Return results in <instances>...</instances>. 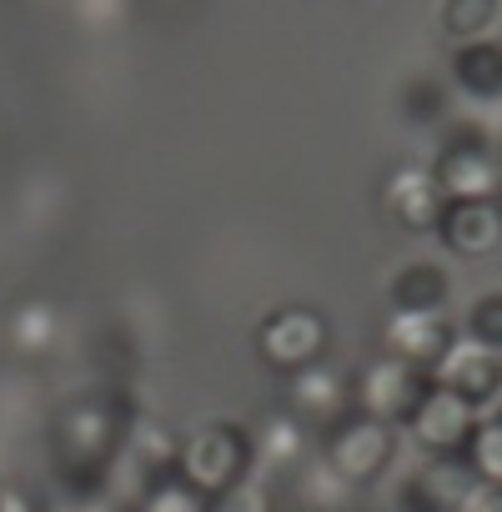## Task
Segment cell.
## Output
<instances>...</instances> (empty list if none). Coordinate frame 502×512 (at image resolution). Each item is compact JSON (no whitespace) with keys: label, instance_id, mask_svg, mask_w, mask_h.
Here are the masks:
<instances>
[{"label":"cell","instance_id":"cell-1","mask_svg":"<svg viewBox=\"0 0 502 512\" xmlns=\"http://www.w3.org/2000/svg\"><path fill=\"white\" fill-rule=\"evenodd\" d=\"M131 402L121 392H76L56 422H51V457H56V477L61 492L76 507H106L111 492V472L121 462V442H126V422H131Z\"/></svg>","mask_w":502,"mask_h":512},{"label":"cell","instance_id":"cell-2","mask_svg":"<svg viewBox=\"0 0 502 512\" xmlns=\"http://www.w3.org/2000/svg\"><path fill=\"white\" fill-rule=\"evenodd\" d=\"M176 472L201 492H221L226 482L257 472V452H251V427L231 422V417H216V422H201L196 432L181 437L176 447Z\"/></svg>","mask_w":502,"mask_h":512},{"label":"cell","instance_id":"cell-3","mask_svg":"<svg viewBox=\"0 0 502 512\" xmlns=\"http://www.w3.org/2000/svg\"><path fill=\"white\" fill-rule=\"evenodd\" d=\"M432 176L447 196H502V156L482 121H452L442 131Z\"/></svg>","mask_w":502,"mask_h":512},{"label":"cell","instance_id":"cell-4","mask_svg":"<svg viewBox=\"0 0 502 512\" xmlns=\"http://www.w3.org/2000/svg\"><path fill=\"white\" fill-rule=\"evenodd\" d=\"M322 457L352 482V487H367L377 482L392 462H397V427L352 407L342 412L332 427H327V442H322Z\"/></svg>","mask_w":502,"mask_h":512},{"label":"cell","instance_id":"cell-5","mask_svg":"<svg viewBox=\"0 0 502 512\" xmlns=\"http://www.w3.org/2000/svg\"><path fill=\"white\" fill-rule=\"evenodd\" d=\"M327 347H332V327L312 307H277L257 322V357L282 377L307 362H322Z\"/></svg>","mask_w":502,"mask_h":512},{"label":"cell","instance_id":"cell-6","mask_svg":"<svg viewBox=\"0 0 502 512\" xmlns=\"http://www.w3.org/2000/svg\"><path fill=\"white\" fill-rule=\"evenodd\" d=\"M427 387H432V372H422V367H412V362L382 352V357H372V362L352 377V407H362V412H372V417L402 427V422L412 417V407L422 402Z\"/></svg>","mask_w":502,"mask_h":512},{"label":"cell","instance_id":"cell-7","mask_svg":"<svg viewBox=\"0 0 502 512\" xmlns=\"http://www.w3.org/2000/svg\"><path fill=\"white\" fill-rule=\"evenodd\" d=\"M477 417H482V412H472L452 387H442V382L432 377V387L422 392V402L412 407V417H407L402 427L412 432V442H417L427 457H457V452L467 447Z\"/></svg>","mask_w":502,"mask_h":512},{"label":"cell","instance_id":"cell-8","mask_svg":"<svg viewBox=\"0 0 502 512\" xmlns=\"http://www.w3.org/2000/svg\"><path fill=\"white\" fill-rule=\"evenodd\" d=\"M432 236L452 256H467V262L497 251L502 246V196H447Z\"/></svg>","mask_w":502,"mask_h":512},{"label":"cell","instance_id":"cell-9","mask_svg":"<svg viewBox=\"0 0 502 512\" xmlns=\"http://www.w3.org/2000/svg\"><path fill=\"white\" fill-rule=\"evenodd\" d=\"M442 387H452L472 412H492L497 407V397H502V352H492V347H477V342H467V337H457L452 342V352L437 362V372H432Z\"/></svg>","mask_w":502,"mask_h":512},{"label":"cell","instance_id":"cell-10","mask_svg":"<svg viewBox=\"0 0 502 512\" xmlns=\"http://www.w3.org/2000/svg\"><path fill=\"white\" fill-rule=\"evenodd\" d=\"M457 337H462L457 322L442 312H392L382 327V352H392L422 372H437V362L452 352Z\"/></svg>","mask_w":502,"mask_h":512},{"label":"cell","instance_id":"cell-11","mask_svg":"<svg viewBox=\"0 0 502 512\" xmlns=\"http://www.w3.org/2000/svg\"><path fill=\"white\" fill-rule=\"evenodd\" d=\"M442 201H447V191L437 186V176H432V166H397L387 181H382V206H387V216L402 226V231H412V236H432V226H437V216H442Z\"/></svg>","mask_w":502,"mask_h":512},{"label":"cell","instance_id":"cell-12","mask_svg":"<svg viewBox=\"0 0 502 512\" xmlns=\"http://www.w3.org/2000/svg\"><path fill=\"white\" fill-rule=\"evenodd\" d=\"M287 402L307 427H332L342 412H352V382L322 357L287 372Z\"/></svg>","mask_w":502,"mask_h":512},{"label":"cell","instance_id":"cell-13","mask_svg":"<svg viewBox=\"0 0 502 512\" xmlns=\"http://www.w3.org/2000/svg\"><path fill=\"white\" fill-rule=\"evenodd\" d=\"M447 81H452V91L467 96L472 106H502V36L452 41Z\"/></svg>","mask_w":502,"mask_h":512},{"label":"cell","instance_id":"cell-14","mask_svg":"<svg viewBox=\"0 0 502 512\" xmlns=\"http://www.w3.org/2000/svg\"><path fill=\"white\" fill-rule=\"evenodd\" d=\"M472 487V467L457 457H427L402 487H397V512H457L462 492Z\"/></svg>","mask_w":502,"mask_h":512},{"label":"cell","instance_id":"cell-15","mask_svg":"<svg viewBox=\"0 0 502 512\" xmlns=\"http://www.w3.org/2000/svg\"><path fill=\"white\" fill-rule=\"evenodd\" d=\"M251 452H257V472L277 477V472H297L312 452V432L297 412H272L262 427H251Z\"/></svg>","mask_w":502,"mask_h":512},{"label":"cell","instance_id":"cell-16","mask_svg":"<svg viewBox=\"0 0 502 512\" xmlns=\"http://www.w3.org/2000/svg\"><path fill=\"white\" fill-rule=\"evenodd\" d=\"M452 297V277L442 272V262H402L397 277L387 282V302L392 312H442Z\"/></svg>","mask_w":502,"mask_h":512},{"label":"cell","instance_id":"cell-17","mask_svg":"<svg viewBox=\"0 0 502 512\" xmlns=\"http://www.w3.org/2000/svg\"><path fill=\"white\" fill-rule=\"evenodd\" d=\"M176 447H181V442H176V432H171L166 422H156V417H146V412H131L126 442H121V462L141 467L146 482L176 467Z\"/></svg>","mask_w":502,"mask_h":512},{"label":"cell","instance_id":"cell-18","mask_svg":"<svg viewBox=\"0 0 502 512\" xmlns=\"http://www.w3.org/2000/svg\"><path fill=\"white\" fill-rule=\"evenodd\" d=\"M352 492H357V487H352L327 457L297 467V497H302L307 512H342V507L352 502Z\"/></svg>","mask_w":502,"mask_h":512},{"label":"cell","instance_id":"cell-19","mask_svg":"<svg viewBox=\"0 0 502 512\" xmlns=\"http://www.w3.org/2000/svg\"><path fill=\"white\" fill-rule=\"evenodd\" d=\"M437 21L452 41H477L502 26V0H442Z\"/></svg>","mask_w":502,"mask_h":512},{"label":"cell","instance_id":"cell-20","mask_svg":"<svg viewBox=\"0 0 502 512\" xmlns=\"http://www.w3.org/2000/svg\"><path fill=\"white\" fill-rule=\"evenodd\" d=\"M6 342L21 352V357H46L56 347V312L46 302H26L11 312L6 322Z\"/></svg>","mask_w":502,"mask_h":512},{"label":"cell","instance_id":"cell-21","mask_svg":"<svg viewBox=\"0 0 502 512\" xmlns=\"http://www.w3.org/2000/svg\"><path fill=\"white\" fill-rule=\"evenodd\" d=\"M136 512H206V497H201V492L171 467V472H161V477L146 482Z\"/></svg>","mask_w":502,"mask_h":512},{"label":"cell","instance_id":"cell-22","mask_svg":"<svg viewBox=\"0 0 502 512\" xmlns=\"http://www.w3.org/2000/svg\"><path fill=\"white\" fill-rule=\"evenodd\" d=\"M462 462L472 467V477H487V482H502V422L492 412L477 417L467 447H462Z\"/></svg>","mask_w":502,"mask_h":512},{"label":"cell","instance_id":"cell-23","mask_svg":"<svg viewBox=\"0 0 502 512\" xmlns=\"http://www.w3.org/2000/svg\"><path fill=\"white\" fill-rule=\"evenodd\" d=\"M206 512H277V497H272L262 472H246V477L226 482L221 492H211Z\"/></svg>","mask_w":502,"mask_h":512},{"label":"cell","instance_id":"cell-24","mask_svg":"<svg viewBox=\"0 0 502 512\" xmlns=\"http://www.w3.org/2000/svg\"><path fill=\"white\" fill-rule=\"evenodd\" d=\"M457 332H462L467 342H477V347L502 352V292H482V297L467 307V317H462Z\"/></svg>","mask_w":502,"mask_h":512},{"label":"cell","instance_id":"cell-25","mask_svg":"<svg viewBox=\"0 0 502 512\" xmlns=\"http://www.w3.org/2000/svg\"><path fill=\"white\" fill-rule=\"evenodd\" d=\"M402 111H407V121L412 126H432V121H442L447 116V86L442 81H407V91H402Z\"/></svg>","mask_w":502,"mask_h":512},{"label":"cell","instance_id":"cell-26","mask_svg":"<svg viewBox=\"0 0 502 512\" xmlns=\"http://www.w3.org/2000/svg\"><path fill=\"white\" fill-rule=\"evenodd\" d=\"M457 512H502V482H487V477H472V487L462 492Z\"/></svg>","mask_w":502,"mask_h":512},{"label":"cell","instance_id":"cell-27","mask_svg":"<svg viewBox=\"0 0 502 512\" xmlns=\"http://www.w3.org/2000/svg\"><path fill=\"white\" fill-rule=\"evenodd\" d=\"M0 512H41V507L21 487H0Z\"/></svg>","mask_w":502,"mask_h":512},{"label":"cell","instance_id":"cell-28","mask_svg":"<svg viewBox=\"0 0 502 512\" xmlns=\"http://www.w3.org/2000/svg\"><path fill=\"white\" fill-rule=\"evenodd\" d=\"M492 417H497V422H502V397H497V407H492Z\"/></svg>","mask_w":502,"mask_h":512},{"label":"cell","instance_id":"cell-29","mask_svg":"<svg viewBox=\"0 0 502 512\" xmlns=\"http://www.w3.org/2000/svg\"><path fill=\"white\" fill-rule=\"evenodd\" d=\"M497 156H502V141H497Z\"/></svg>","mask_w":502,"mask_h":512}]
</instances>
